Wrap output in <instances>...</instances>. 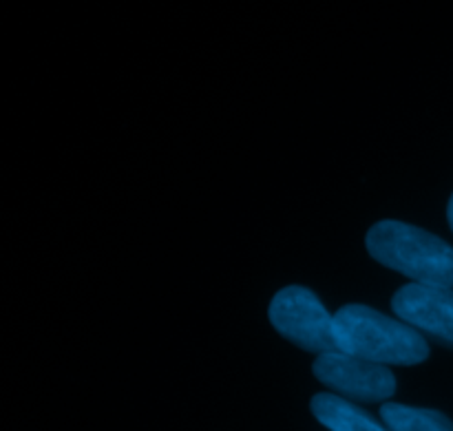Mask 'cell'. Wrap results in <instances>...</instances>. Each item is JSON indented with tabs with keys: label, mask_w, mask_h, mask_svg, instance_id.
I'll list each match as a JSON object with an SVG mask.
<instances>
[{
	"label": "cell",
	"mask_w": 453,
	"mask_h": 431,
	"mask_svg": "<svg viewBox=\"0 0 453 431\" xmlns=\"http://www.w3.org/2000/svg\"><path fill=\"white\" fill-rule=\"evenodd\" d=\"M380 416L389 431H453L451 420L434 410L388 403L380 410Z\"/></svg>",
	"instance_id": "obj_7"
},
{
	"label": "cell",
	"mask_w": 453,
	"mask_h": 431,
	"mask_svg": "<svg viewBox=\"0 0 453 431\" xmlns=\"http://www.w3.org/2000/svg\"><path fill=\"white\" fill-rule=\"evenodd\" d=\"M312 414L330 431H389L357 405L334 394H317L312 398Z\"/></svg>",
	"instance_id": "obj_6"
},
{
	"label": "cell",
	"mask_w": 453,
	"mask_h": 431,
	"mask_svg": "<svg viewBox=\"0 0 453 431\" xmlns=\"http://www.w3.org/2000/svg\"><path fill=\"white\" fill-rule=\"evenodd\" d=\"M270 321L279 335L314 354L339 352L334 317L308 288L290 286L277 292L270 304Z\"/></svg>",
	"instance_id": "obj_3"
},
{
	"label": "cell",
	"mask_w": 453,
	"mask_h": 431,
	"mask_svg": "<svg viewBox=\"0 0 453 431\" xmlns=\"http://www.w3.org/2000/svg\"><path fill=\"white\" fill-rule=\"evenodd\" d=\"M339 352L376 366H416L429 354L423 336L405 321L367 305H345L334 314Z\"/></svg>",
	"instance_id": "obj_1"
},
{
	"label": "cell",
	"mask_w": 453,
	"mask_h": 431,
	"mask_svg": "<svg viewBox=\"0 0 453 431\" xmlns=\"http://www.w3.org/2000/svg\"><path fill=\"white\" fill-rule=\"evenodd\" d=\"M447 219H449V226H451V230H453V195H451V199H449V206H447Z\"/></svg>",
	"instance_id": "obj_8"
},
{
	"label": "cell",
	"mask_w": 453,
	"mask_h": 431,
	"mask_svg": "<svg viewBox=\"0 0 453 431\" xmlns=\"http://www.w3.org/2000/svg\"><path fill=\"white\" fill-rule=\"evenodd\" d=\"M365 243L379 264L414 279V283L453 288V248L436 235L389 219L372 226Z\"/></svg>",
	"instance_id": "obj_2"
},
{
	"label": "cell",
	"mask_w": 453,
	"mask_h": 431,
	"mask_svg": "<svg viewBox=\"0 0 453 431\" xmlns=\"http://www.w3.org/2000/svg\"><path fill=\"white\" fill-rule=\"evenodd\" d=\"M392 308L407 326L453 345V290L451 288L407 283L394 295Z\"/></svg>",
	"instance_id": "obj_5"
},
{
	"label": "cell",
	"mask_w": 453,
	"mask_h": 431,
	"mask_svg": "<svg viewBox=\"0 0 453 431\" xmlns=\"http://www.w3.org/2000/svg\"><path fill=\"white\" fill-rule=\"evenodd\" d=\"M314 376L327 388L357 401H385L396 392V379L388 367L345 352L321 354L314 361Z\"/></svg>",
	"instance_id": "obj_4"
}]
</instances>
